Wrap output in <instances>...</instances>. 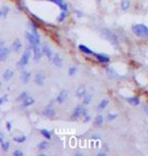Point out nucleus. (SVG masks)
<instances>
[{
  "mask_svg": "<svg viewBox=\"0 0 148 156\" xmlns=\"http://www.w3.org/2000/svg\"><path fill=\"white\" fill-rule=\"evenodd\" d=\"M2 17V15H1V9H0V18Z\"/></svg>",
  "mask_w": 148,
  "mask_h": 156,
  "instance_id": "nucleus-46",
  "label": "nucleus"
},
{
  "mask_svg": "<svg viewBox=\"0 0 148 156\" xmlns=\"http://www.w3.org/2000/svg\"><path fill=\"white\" fill-rule=\"evenodd\" d=\"M12 76H13V71L10 70V69H7V70L3 73V78L5 79V80H7V81H8L9 79H11Z\"/></svg>",
  "mask_w": 148,
  "mask_h": 156,
  "instance_id": "nucleus-23",
  "label": "nucleus"
},
{
  "mask_svg": "<svg viewBox=\"0 0 148 156\" xmlns=\"http://www.w3.org/2000/svg\"><path fill=\"white\" fill-rule=\"evenodd\" d=\"M121 8L123 10H128L130 8V2H129L128 0H123V1L121 2Z\"/></svg>",
  "mask_w": 148,
  "mask_h": 156,
  "instance_id": "nucleus-27",
  "label": "nucleus"
},
{
  "mask_svg": "<svg viewBox=\"0 0 148 156\" xmlns=\"http://www.w3.org/2000/svg\"><path fill=\"white\" fill-rule=\"evenodd\" d=\"M90 102H91V96H86L85 94L84 96H83V99H82V104H84V105H87V104H90Z\"/></svg>",
  "mask_w": 148,
  "mask_h": 156,
  "instance_id": "nucleus-31",
  "label": "nucleus"
},
{
  "mask_svg": "<svg viewBox=\"0 0 148 156\" xmlns=\"http://www.w3.org/2000/svg\"><path fill=\"white\" fill-rule=\"evenodd\" d=\"M10 54V49L8 47H1L0 48V62L1 61H5L7 59V57L9 56Z\"/></svg>",
  "mask_w": 148,
  "mask_h": 156,
  "instance_id": "nucleus-8",
  "label": "nucleus"
},
{
  "mask_svg": "<svg viewBox=\"0 0 148 156\" xmlns=\"http://www.w3.org/2000/svg\"><path fill=\"white\" fill-rule=\"evenodd\" d=\"M6 129H7V131H11L12 130V124L10 123V122H7L6 123Z\"/></svg>",
  "mask_w": 148,
  "mask_h": 156,
  "instance_id": "nucleus-37",
  "label": "nucleus"
},
{
  "mask_svg": "<svg viewBox=\"0 0 148 156\" xmlns=\"http://www.w3.org/2000/svg\"><path fill=\"white\" fill-rule=\"evenodd\" d=\"M76 13H77V15H78V16H79V17H81V16H82V13H81V12H80V11H79V10H77V11H76Z\"/></svg>",
  "mask_w": 148,
  "mask_h": 156,
  "instance_id": "nucleus-41",
  "label": "nucleus"
},
{
  "mask_svg": "<svg viewBox=\"0 0 148 156\" xmlns=\"http://www.w3.org/2000/svg\"><path fill=\"white\" fill-rule=\"evenodd\" d=\"M13 155H14V156H23V153L21 151H20V150H15V151L13 152Z\"/></svg>",
  "mask_w": 148,
  "mask_h": 156,
  "instance_id": "nucleus-38",
  "label": "nucleus"
},
{
  "mask_svg": "<svg viewBox=\"0 0 148 156\" xmlns=\"http://www.w3.org/2000/svg\"><path fill=\"white\" fill-rule=\"evenodd\" d=\"M91 139H96V140H101V136H98V135H95V136L91 137Z\"/></svg>",
  "mask_w": 148,
  "mask_h": 156,
  "instance_id": "nucleus-40",
  "label": "nucleus"
},
{
  "mask_svg": "<svg viewBox=\"0 0 148 156\" xmlns=\"http://www.w3.org/2000/svg\"><path fill=\"white\" fill-rule=\"evenodd\" d=\"M29 96V92H28V91H23V92H21V93L20 94V96H17V100H18V102H23V100H25Z\"/></svg>",
  "mask_w": 148,
  "mask_h": 156,
  "instance_id": "nucleus-26",
  "label": "nucleus"
},
{
  "mask_svg": "<svg viewBox=\"0 0 148 156\" xmlns=\"http://www.w3.org/2000/svg\"><path fill=\"white\" fill-rule=\"evenodd\" d=\"M34 104H35V99H34V97H32V96H29L23 102V107H31V105Z\"/></svg>",
  "mask_w": 148,
  "mask_h": 156,
  "instance_id": "nucleus-17",
  "label": "nucleus"
},
{
  "mask_svg": "<svg viewBox=\"0 0 148 156\" xmlns=\"http://www.w3.org/2000/svg\"><path fill=\"white\" fill-rule=\"evenodd\" d=\"M101 37H103L104 40L109 41L110 43L113 45V46H115V47L119 46V43H118L117 37H116L110 30H107V28H104V30H103V31H101Z\"/></svg>",
  "mask_w": 148,
  "mask_h": 156,
  "instance_id": "nucleus-2",
  "label": "nucleus"
},
{
  "mask_svg": "<svg viewBox=\"0 0 148 156\" xmlns=\"http://www.w3.org/2000/svg\"><path fill=\"white\" fill-rule=\"evenodd\" d=\"M40 133L42 134V136L44 137L45 139H47V140H51V139H52V134H51V132L49 130L42 129V130H40Z\"/></svg>",
  "mask_w": 148,
  "mask_h": 156,
  "instance_id": "nucleus-20",
  "label": "nucleus"
},
{
  "mask_svg": "<svg viewBox=\"0 0 148 156\" xmlns=\"http://www.w3.org/2000/svg\"><path fill=\"white\" fill-rule=\"evenodd\" d=\"M3 45H4V42L3 41H0V48H1V47H3Z\"/></svg>",
  "mask_w": 148,
  "mask_h": 156,
  "instance_id": "nucleus-44",
  "label": "nucleus"
},
{
  "mask_svg": "<svg viewBox=\"0 0 148 156\" xmlns=\"http://www.w3.org/2000/svg\"><path fill=\"white\" fill-rule=\"evenodd\" d=\"M66 17H67V11H61L60 15H59L58 18H57V22H63L64 20L66 19Z\"/></svg>",
  "mask_w": 148,
  "mask_h": 156,
  "instance_id": "nucleus-28",
  "label": "nucleus"
},
{
  "mask_svg": "<svg viewBox=\"0 0 148 156\" xmlns=\"http://www.w3.org/2000/svg\"><path fill=\"white\" fill-rule=\"evenodd\" d=\"M117 117H118L117 113H109V115L107 116V120L109 122H113L117 119Z\"/></svg>",
  "mask_w": 148,
  "mask_h": 156,
  "instance_id": "nucleus-34",
  "label": "nucleus"
},
{
  "mask_svg": "<svg viewBox=\"0 0 148 156\" xmlns=\"http://www.w3.org/2000/svg\"><path fill=\"white\" fill-rule=\"evenodd\" d=\"M107 104H109V99H103V100H101V102L98 104V110H104V108L107 107Z\"/></svg>",
  "mask_w": 148,
  "mask_h": 156,
  "instance_id": "nucleus-22",
  "label": "nucleus"
},
{
  "mask_svg": "<svg viewBox=\"0 0 148 156\" xmlns=\"http://www.w3.org/2000/svg\"><path fill=\"white\" fill-rule=\"evenodd\" d=\"M23 48V44H21V42L20 40H15L14 42H13L12 46H11V50L14 53H18Z\"/></svg>",
  "mask_w": 148,
  "mask_h": 156,
  "instance_id": "nucleus-14",
  "label": "nucleus"
},
{
  "mask_svg": "<svg viewBox=\"0 0 148 156\" xmlns=\"http://www.w3.org/2000/svg\"><path fill=\"white\" fill-rule=\"evenodd\" d=\"M8 13H9V8L7 6H3L1 8V15H2V17L3 18H6L7 17V15H8Z\"/></svg>",
  "mask_w": 148,
  "mask_h": 156,
  "instance_id": "nucleus-30",
  "label": "nucleus"
},
{
  "mask_svg": "<svg viewBox=\"0 0 148 156\" xmlns=\"http://www.w3.org/2000/svg\"><path fill=\"white\" fill-rule=\"evenodd\" d=\"M106 71L110 74V75L112 76V77H119V76H118V74L115 72V70H114V69H112V68L107 67V69H106Z\"/></svg>",
  "mask_w": 148,
  "mask_h": 156,
  "instance_id": "nucleus-32",
  "label": "nucleus"
},
{
  "mask_svg": "<svg viewBox=\"0 0 148 156\" xmlns=\"http://www.w3.org/2000/svg\"><path fill=\"white\" fill-rule=\"evenodd\" d=\"M43 115L47 118H54L56 116V110L52 107H47L43 110Z\"/></svg>",
  "mask_w": 148,
  "mask_h": 156,
  "instance_id": "nucleus-11",
  "label": "nucleus"
},
{
  "mask_svg": "<svg viewBox=\"0 0 148 156\" xmlns=\"http://www.w3.org/2000/svg\"><path fill=\"white\" fill-rule=\"evenodd\" d=\"M31 55H32L31 49H29V48L26 49V52L23 53V56H21V58L20 59V61H18V62L17 63V67L23 68V67H25V66L28 65L29 61V59H31Z\"/></svg>",
  "mask_w": 148,
  "mask_h": 156,
  "instance_id": "nucleus-3",
  "label": "nucleus"
},
{
  "mask_svg": "<svg viewBox=\"0 0 148 156\" xmlns=\"http://www.w3.org/2000/svg\"><path fill=\"white\" fill-rule=\"evenodd\" d=\"M4 102V100H3V99H2V97H0V105H1L2 104H3Z\"/></svg>",
  "mask_w": 148,
  "mask_h": 156,
  "instance_id": "nucleus-43",
  "label": "nucleus"
},
{
  "mask_svg": "<svg viewBox=\"0 0 148 156\" xmlns=\"http://www.w3.org/2000/svg\"><path fill=\"white\" fill-rule=\"evenodd\" d=\"M26 38L29 41V45H31V47L41 44V39L37 38V37L35 36L34 34L32 33V31H26Z\"/></svg>",
  "mask_w": 148,
  "mask_h": 156,
  "instance_id": "nucleus-4",
  "label": "nucleus"
},
{
  "mask_svg": "<svg viewBox=\"0 0 148 156\" xmlns=\"http://www.w3.org/2000/svg\"><path fill=\"white\" fill-rule=\"evenodd\" d=\"M46 76L43 72H38L35 76V82L37 83V85H43L45 82Z\"/></svg>",
  "mask_w": 148,
  "mask_h": 156,
  "instance_id": "nucleus-9",
  "label": "nucleus"
},
{
  "mask_svg": "<svg viewBox=\"0 0 148 156\" xmlns=\"http://www.w3.org/2000/svg\"><path fill=\"white\" fill-rule=\"evenodd\" d=\"M49 148V143L47 141H42L41 143H39L38 145V149L39 150H46Z\"/></svg>",
  "mask_w": 148,
  "mask_h": 156,
  "instance_id": "nucleus-25",
  "label": "nucleus"
},
{
  "mask_svg": "<svg viewBox=\"0 0 148 156\" xmlns=\"http://www.w3.org/2000/svg\"><path fill=\"white\" fill-rule=\"evenodd\" d=\"M98 156H101V155H106V153H104V152H99V153H98Z\"/></svg>",
  "mask_w": 148,
  "mask_h": 156,
  "instance_id": "nucleus-45",
  "label": "nucleus"
},
{
  "mask_svg": "<svg viewBox=\"0 0 148 156\" xmlns=\"http://www.w3.org/2000/svg\"><path fill=\"white\" fill-rule=\"evenodd\" d=\"M42 51H43V54H44L45 56L48 58V59L52 60L54 54H53V51L51 50V48L49 46H47V45H44V46L42 47Z\"/></svg>",
  "mask_w": 148,
  "mask_h": 156,
  "instance_id": "nucleus-13",
  "label": "nucleus"
},
{
  "mask_svg": "<svg viewBox=\"0 0 148 156\" xmlns=\"http://www.w3.org/2000/svg\"><path fill=\"white\" fill-rule=\"evenodd\" d=\"M47 1H50V2H53V3L57 4L61 8L62 11H67V10H68V6H67L66 2L64 1V0H47Z\"/></svg>",
  "mask_w": 148,
  "mask_h": 156,
  "instance_id": "nucleus-12",
  "label": "nucleus"
},
{
  "mask_svg": "<svg viewBox=\"0 0 148 156\" xmlns=\"http://www.w3.org/2000/svg\"><path fill=\"white\" fill-rule=\"evenodd\" d=\"M143 112L146 116H148V105H144L143 107Z\"/></svg>",
  "mask_w": 148,
  "mask_h": 156,
  "instance_id": "nucleus-39",
  "label": "nucleus"
},
{
  "mask_svg": "<svg viewBox=\"0 0 148 156\" xmlns=\"http://www.w3.org/2000/svg\"><path fill=\"white\" fill-rule=\"evenodd\" d=\"M34 51V59L36 62H39L42 58V54H43V51H42V48L40 45H36V46H33L32 47Z\"/></svg>",
  "mask_w": 148,
  "mask_h": 156,
  "instance_id": "nucleus-5",
  "label": "nucleus"
},
{
  "mask_svg": "<svg viewBox=\"0 0 148 156\" xmlns=\"http://www.w3.org/2000/svg\"><path fill=\"white\" fill-rule=\"evenodd\" d=\"M82 117L84 118V119H83V121H84L85 123H87V122H89V121H90V119H91V116L89 115V113H87L86 110H85L84 113H83V115H82Z\"/></svg>",
  "mask_w": 148,
  "mask_h": 156,
  "instance_id": "nucleus-36",
  "label": "nucleus"
},
{
  "mask_svg": "<svg viewBox=\"0 0 148 156\" xmlns=\"http://www.w3.org/2000/svg\"><path fill=\"white\" fill-rule=\"evenodd\" d=\"M127 102L131 105H134V107L139 105V104H140V99H138V97H129V99H127Z\"/></svg>",
  "mask_w": 148,
  "mask_h": 156,
  "instance_id": "nucleus-21",
  "label": "nucleus"
},
{
  "mask_svg": "<svg viewBox=\"0 0 148 156\" xmlns=\"http://www.w3.org/2000/svg\"><path fill=\"white\" fill-rule=\"evenodd\" d=\"M67 97H68V92L66 90H62L60 91V93L56 96V102H57L58 104H63L67 99Z\"/></svg>",
  "mask_w": 148,
  "mask_h": 156,
  "instance_id": "nucleus-10",
  "label": "nucleus"
},
{
  "mask_svg": "<svg viewBox=\"0 0 148 156\" xmlns=\"http://www.w3.org/2000/svg\"><path fill=\"white\" fill-rule=\"evenodd\" d=\"M132 31L140 38L148 39V26L143 25V23H138L132 26Z\"/></svg>",
  "mask_w": 148,
  "mask_h": 156,
  "instance_id": "nucleus-1",
  "label": "nucleus"
},
{
  "mask_svg": "<svg viewBox=\"0 0 148 156\" xmlns=\"http://www.w3.org/2000/svg\"><path fill=\"white\" fill-rule=\"evenodd\" d=\"M2 142H3V136H2V135L0 134V144H1Z\"/></svg>",
  "mask_w": 148,
  "mask_h": 156,
  "instance_id": "nucleus-42",
  "label": "nucleus"
},
{
  "mask_svg": "<svg viewBox=\"0 0 148 156\" xmlns=\"http://www.w3.org/2000/svg\"><path fill=\"white\" fill-rule=\"evenodd\" d=\"M95 58L98 59L99 62L101 63H107L110 61V57L107 56V55H104V54H95Z\"/></svg>",
  "mask_w": 148,
  "mask_h": 156,
  "instance_id": "nucleus-16",
  "label": "nucleus"
},
{
  "mask_svg": "<svg viewBox=\"0 0 148 156\" xmlns=\"http://www.w3.org/2000/svg\"><path fill=\"white\" fill-rule=\"evenodd\" d=\"M85 110H85V108L83 107L82 105H77V107L74 108L73 113H72V119H75V120H76V119L80 118L83 115V113H84Z\"/></svg>",
  "mask_w": 148,
  "mask_h": 156,
  "instance_id": "nucleus-6",
  "label": "nucleus"
},
{
  "mask_svg": "<svg viewBox=\"0 0 148 156\" xmlns=\"http://www.w3.org/2000/svg\"><path fill=\"white\" fill-rule=\"evenodd\" d=\"M86 94V90H85V87L84 86H79L76 90V96L79 97V99H82L83 96Z\"/></svg>",
  "mask_w": 148,
  "mask_h": 156,
  "instance_id": "nucleus-19",
  "label": "nucleus"
},
{
  "mask_svg": "<svg viewBox=\"0 0 148 156\" xmlns=\"http://www.w3.org/2000/svg\"><path fill=\"white\" fill-rule=\"evenodd\" d=\"M79 50H80V51H81L82 53H84V54H87V55H95V52H93L91 49L88 48V47L84 46V45H79Z\"/></svg>",
  "mask_w": 148,
  "mask_h": 156,
  "instance_id": "nucleus-18",
  "label": "nucleus"
},
{
  "mask_svg": "<svg viewBox=\"0 0 148 156\" xmlns=\"http://www.w3.org/2000/svg\"><path fill=\"white\" fill-rule=\"evenodd\" d=\"M104 124V117L101 115H98L95 119V126H101Z\"/></svg>",
  "mask_w": 148,
  "mask_h": 156,
  "instance_id": "nucleus-24",
  "label": "nucleus"
},
{
  "mask_svg": "<svg viewBox=\"0 0 148 156\" xmlns=\"http://www.w3.org/2000/svg\"><path fill=\"white\" fill-rule=\"evenodd\" d=\"M76 71H77V67H75V66H71V67L69 68V70H68V74L70 76H73V75H75Z\"/></svg>",
  "mask_w": 148,
  "mask_h": 156,
  "instance_id": "nucleus-35",
  "label": "nucleus"
},
{
  "mask_svg": "<svg viewBox=\"0 0 148 156\" xmlns=\"http://www.w3.org/2000/svg\"><path fill=\"white\" fill-rule=\"evenodd\" d=\"M29 79H31V72L29 71H23V73H21V81H23V84H26L29 83Z\"/></svg>",
  "mask_w": 148,
  "mask_h": 156,
  "instance_id": "nucleus-15",
  "label": "nucleus"
},
{
  "mask_svg": "<svg viewBox=\"0 0 148 156\" xmlns=\"http://www.w3.org/2000/svg\"><path fill=\"white\" fill-rule=\"evenodd\" d=\"M13 140H14V142H17V143H23L26 140V136L23 135V136H20V137H14Z\"/></svg>",
  "mask_w": 148,
  "mask_h": 156,
  "instance_id": "nucleus-29",
  "label": "nucleus"
},
{
  "mask_svg": "<svg viewBox=\"0 0 148 156\" xmlns=\"http://www.w3.org/2000/svg\"><path fill=\"white\" fill-rule=\"evenodd\" d=\"M9 146H10V144H9V142H2L1 143V148H2V150L3 151H8V149H9Z\"/></svg>",
  "mask_w": 148,
  "mask_h": 156,
  "instance_id": "nucleus-33",
  "label": "nucleus"
},
{
  "mask_svg": "<svg viewBox=\"0 0 148 156\" xmlns=\"http://www.w3.org/2000/svg\"><path fill=\"white\" fill-rule=\"evenodd\" d=\"M0 85H1V81H0Z\"/></svg>",
  "mask_w": 148,
  "mask_h": 156,
  "instance_id": "nucleus-47",
  "label": "nucleus"
},
{
  "mask_svg": "<svg viewBox=\"0 0 148 156\" xmlns=\"http://www.w3.org/2000/svg\"><path fill=\"white\" fill-rule=\"evenodd\" d=\"M147 133H148V131H147Z\"/></svg>",
  "mask_w": 148,
  "mask_h": 156,
  "instance_id": "nucleus-48",
  "label": "nucleus"
},
{
  "mask_svg": "<svg viewBox=\"0 0 148 156\" xmlns=\"http://www.w3.org/2000/svg\"><path fill=\"white\" fill-rule=\"evenodd\" d=\"M51 61H52L53 64L58 68H61L62 66H63V59H62V57L58 54V53H56V54L53 55V58Z\"/></svg>",
  "mask_w": 148,
  "mask_h": 156,
  "instance_id": "nucleus-7",
  "label": "nucleus"
}]
</instances>
